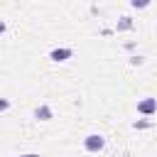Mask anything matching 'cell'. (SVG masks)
Returning <instances> with one entry per match:
<instances>
[{"label":"cell","mask_w":157,"mask_h":157,"mask_svg":"<svg viewBox=\"0 0 157 157\" xmlns=\"http://www.w3.org/2000/svg\"><path fill=\"white\" fill-rule=\"evenodd\" d=\"M130 2H132V5H135V7H145V5H147V2H150V0H130Z\"/></svg>","instance_id":"obj_5"},{"label":"cell","mask_w":157,"mask_h":157,"mask_svg":"<svg viewBox=\"0 0 157 157\" xmlns=\"http://www.w3.org/2000/svg\"><path fill=\"white\" fill-rule=\"evenodd\" d=\"M37 115H39L42 120H49V108H39V110H37Z\"/></svg>","instance_id":"obj_4"},{"label":"cell","mask_w":157,"mask_h":157,"mask_svg":"<svg viewBox=\"0 0 157 157\" xmlns=\"http://www.w3.org/2000/svg\"><path fill=\"white\" fill-rule=\"evenodd\" d=\"M66 56H71L69 49H54V52H52V59H56V61H64Z\"/></svg>","instance_id":"obj_3"},{"label":"cell","mask_w":157,"mask_h":157,"mask_svg":"<svg viewBox=\"0 0 157 157\" xmlns=\"http://www.w3.org/2000/svg\"><path fill=\"white\" fill-rule=\"evenodd\" d=\"M155 108H157V103H155L152 98H147V101H142V103H140V113H152Z\"/></svg>","instance_id":"obj_2"},{"label":"cell","mask_w":157,"mask_h":157,"mask_svg":"<svg viewBox=\"0 0 157 157\" xmlns=\"http://www.w3.org/2000/svg\"><path fill=\"white\" fill-rule=\"evenodd\" d=\"M22 157H39V155H22Z\"/></svg>","instance_id":"obj_8"},{"label":"cell","mask_w":157,"mask_h":157,"mask_svg":"<svg viewBox=\"0 0 157 157\" xmlns=\"http://www.w3.org/2000/svg\"><path fill=\"white\" fill-rule=\"evenodd\" d=\"M0 32H5V22H0Z\"/></svg>","instance_id":"obj_7"},{"label":"cell","mask_w":157,"mask_h":157,"mask_svg":"<svg viewBox=\"0 0 157 157\" xmlns=\"http://www.w3.org/2000/svg\"><path fill=\"white\" fill-rule=\"evenodd\" d=\"M7 108V101H0V110H5Z\"/></svg>","instance_id":"obj_6"},{"label":"cell","mask_w":157,"mask_h":157,"mask_svg":"<svg viewBox=\"0 0 157 157\" xmlns=\"http://www.w3.org/2000/svg\"><path fill=\"white\" fill-rule=\"evenodd\" d=\"M101 147H103V137H101V135H88V137H86V150L98 152Z\"/></svg>","instance_id":"obj_1"}]
</instances>
